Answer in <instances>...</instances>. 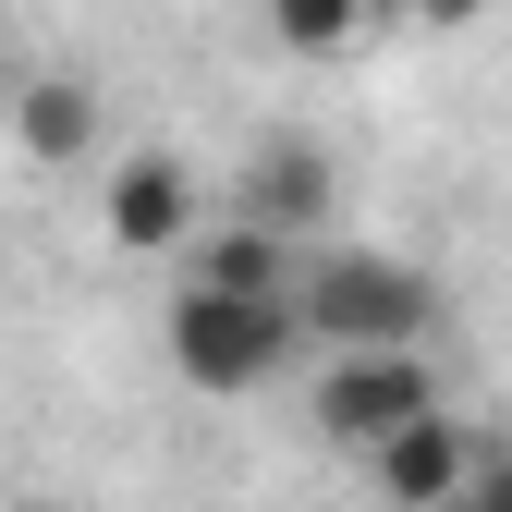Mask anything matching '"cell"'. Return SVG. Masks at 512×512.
<instances>
[{
	"mask_svg": "<svg viewBox=\"0 0 512 512\" xmlns=\"http://www.w3.org/2000/svg\"><path fill=\"white\" fill-rule=\"evenodd\" d=\"M293 330L317 354H415L439 330V281L391 244H317L293 256Z\"/></svg>",
	"mask_w": 512,
	"mask_h": 512,
	"instance_id": "obj_1",
	"label": "cell"
},
{
	"mask_svg": "<svg viewBox=\"0 0 512 512\" xmlns=\"http://www.w3.org/2000/svg\"><path fill=\"white\" fill-rule=\"evenodd\" d=\"M159 354H171L183 391L256 403V391L305 354V330H293V293H220V281H183L171 317H159Z\"/></svg>",
	"mask_w": 512,
	"mask_h": 512,
	"instance_id": "obj_2",
	"label": "cell"
},
{
	"mask_svg": "<svg viewBox=\"0 0 512 512\" xmlns=\"http://www.w3.org/2000/svg\"><path fill=\"white\" fill-rule=\"evenodd\" d=\"M439 403V378L427 354H330L317 366V439H342V452H378L403 415Z\"/></svg>",
	"mask_w": 512,
	"mask_h": 512,
	"instance_id": "obj_3",
	"label": "cell"
},
{
	"mask_svg": "<svg viewBox=\"0 0 512 512\" xmlns=\"http://www.w3.org/2000/svg\"><path fill=\"white\" fill-rule=\"evenodd\" d=\"M98 232H110L122 256H183V232H196V171H183L171 147L122 159L110 196H98Z\"/></svg>",
	"mask_w": 512,
	"mask_h": 512,
	"instance_id": "obj_4",
	"label": "cell"
},
{
	"mask_svg": "<svg viewBox=\"0 0 512 512\" xmlns=\"http://www.w3.org/2000/svg\"><path fill=\"white\" fill-rule=\"evenodd\" d=\"M476 439H488V427H464L452 403H427V415H403V427H391V439H378V452H366V464H378V500H391V512H427L439 488H452V476L476 464Z\"/></svg>",
	"mask_w": 512,
	"mask_h": 512,
	"instance_id": "obj_5",
	"label": "cell"
},
{
	"mask_svg": "<svg viewBox=\"0 0 512 512\" xmlns=\"http://www.w3.org/2000/svg\"><path fill=\"white\" fill-rule=\"evenodd\" d=\"M244 220L281 232V244H305L317 220H330V159H317L305 135H269V147L244 159Z\"/></svg>",
	"mask_w": 512,
	"mask_h": 512,
	"instance_id": "obj_6",
	"label": "cell"
},
{
	"mask_svg": "<svg viewBox=\"0 0 512 512\" xmlns=\"http://www.w3.org/2000/svg\"><path fill=\"white\" fill-rule=\"evenodd\" d=\"M98 135H110V110H98V86H86V74H37V86L13 98V159H37V171L98 159Z\"/></svg>",
	"mask_w": 512,
	"mask_h": 512,
	"instance_id": "obj_7",
	"label": "cell"
},
{
	"mask_svg": "<svg viewBox=\"0 0 512 512\" xmlns=\"http://www.w3.org/2000/svg\"><path fill=\"white\" fill-rule=\"evenodd\" d=\"M293 256L281 232H256V220H220V232H183V281H220V293H293Z\"/></svg>",
	"mask_w": 512,
	"mask_h": 512,
	"instance_id": "obj_8",
	"label": "cell"
},
{
	"mask_svg": "<svg viewBox=\"0 0 512 512\" xmlns=\"http://www.w3.org/2000/svg\"><path fill=\"white\" fill-rule=\"evenodd\" d=\"M281 49H354L366 37V0H256Z\"/></svg>",
	"mask_w": 512,
	"mask_h": 512,
	"instance_id": "obj_9",
	"label": "cell"
},
{
	"mask_svg": "<svg viewBox=\"0 0 512 512\" xmlns=\"http://www.w3.org/2000/svg\"><path fill=\"white\" fill-rule=\"evenodd\" d=\"M427 512H512V439H476V464L439 488Z\"/></svg>",
	"mask_w": 512,
	"mask_h": 512,
	"instance_id": "obj_10",
	"label": "cell"
},
{
	"mask_svg": "<svg viewBox=\"0 0 512 512\" xmlns=\"http://www.w3.org/2000/svg\"><path fill=\"white\" fill-rule=\"evenodd\" d=\"M403 13H415V25H476L488 0H403Z\"/></svg>",
	"mask_w": 512,
	"mask_h": 512,
	"instance_id": "obj_11",
	"label": "cell"
}]
</instances>
